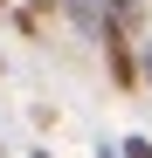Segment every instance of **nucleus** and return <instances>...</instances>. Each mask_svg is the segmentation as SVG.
Masks as SVG:
<instances>
[{
  "label": "nucleus",
  "instance_id": "nucleus-1",
  "mask_svg": "<svg viewBox=\"0 0 152 158\" xmlns=\"http://www.w3.org/2000/svg\"><path fill=\"white\" fill-rule=\"evenodd\" d=\"M97 7H104L111 21H124V28H138V21H145V0H97Z\"/></svg>",
  "mask_w": 152,
  "mask_h": 158
},
{
  "label": "nucleus",
  "instance_id": "nucleus-2",
  "mask_svg": "<svg viewBox=\"0 0 152 158\" xmlns=\"http://www.w3.org/2000/svg\"><path fill=\"white\" fill-rule=\"evenodd\" d=\"M118 158H152V138L132 131V138H118Z\"/></svg>",
  "mask_w": 152,
  "mask_h": 158
},
{
  "label": "nucleus",
  "instance_id": "nucleus-3",
  "mask_svg": "<svg viewBox=\"0 0 152 158\" xmlns=\"http://www.w3.org/2000/svg\"><path fill=\"white\" fill-rule=\"evenodd\" d=\"M138 89H152V41H145V55H138Z\"/></svg>",
  "mask_w": 152,
  "mask_h": 158
},
{
  "label": "nucleus",
  "instance_id": "nucleus-4",
  "mask_svg": "<svg viewBox=\"0 0 152 158\" xmlns=\"http://www.w3.org/2000/svg\"><path fill=\"white\" fill-rule=\"evenodd\" d=\"M97 158H118V144H97Z\"/></svg>",
  "mask_w": 152,
  "mask_h": 158
},
{
  "label": "nucleus",
  "instance_id": "nucleus-5",
  "mask_svg": "<svg viewBox=\"0 0 152 158\" xmlns=\"http://www.w3.org/2000/svg\"><path fill=\"white\" fill-rule=\"evenodd\" d=\"M28 158H56V151H48V144H42V151H28Z\"/></svg>",
  "mask_w": 152,
  "mask_h": 158
},
{
  "label": "nucleus",
  "instance_id": "nucleus-6",
  "mask_svg": "<svg viewBox=\"0 0 152 158\" xmlns=\"http://www.w3.org/2000/svg\"><path fill=\"white\" fill-rule=\"evenodd\" d=\"M0 158H7V138H0Z\"/></svg>",
  "mask_w": 152,
  "mask_h": 158
},
{
  "label": "nucleus",
  "instance_id": "nucleus-7",
  "mask_svg": "<svg viewBox=\"0 0 152 158\" xmlns=\"http://www.w3.org/2000/svg\"><path fill=\"white\" fill-rule=\"evenodd\" d=\"M0 7H7V0H0Z\"/></svg>",
  "mask_w": 152,
  "mask_h": 158
}]
</instances>
